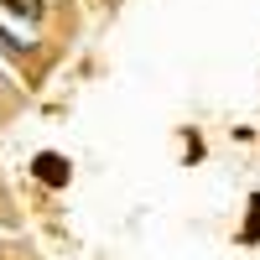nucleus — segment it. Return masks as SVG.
Returning a JSON list of instances; mask_svg holds the SVG:
<instances>
[{
	"instance_id": "f257e3e1",
	"label": "nucleus",
	"mask_w": 260,
	"mask_h": 260,
	"mask_svg": "<svg viewBox=\"0 0 260 260\" xmlns=\"http://www.w3.org/2000/svg\"><path fill=\"white\" fill-rule=\"evenodd\" d=\"M37 172H42L47 182H68V161H57V156H42V161H37Z\"/></svg>"
},
{
	"instance_id": "7ed1b4c3",
	"label": "nucleus",
	"mask_w": 260,
	"mask_h": 260,
	"mask_svg": "<svg viewBox=\"0 0 260 260\" xmlns=\"http://www.w3.org/2000/svg\"><path fill=\"white\" fill-rule=\"evenodd\" d=\"M6 83H11V78H6V68H0V89H6Z\"/></svg>"
},
{
	"instance_id": "f03ea898",
	"label": "nucleus",
	"mask_w": 260,
	"mask_h": 260,
	"mask_svg": "<svg viewBox=\"0 0 260 260\" xmlns=\"http://www.w3.org/2000/svg\"><path fill=\"white\" fill-rule=\"evenodd\" d=\"M11 16H26V21H42V0H0Z\"/></svg>"
}]
</instances>
